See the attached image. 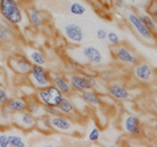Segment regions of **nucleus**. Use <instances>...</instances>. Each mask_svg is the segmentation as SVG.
<instances>
[{
	"label": "nucleus",
	"instance_id": "nucleus-7",
	"mask_svg": "<svg viewBox=\"0 0 157 147\" xmlns=\"http://www.w3.org/2000/svg\"><path fill=\"white\" fill-rule=\"evenodd\" d=\"M128 20L140 37H143L144 39H148V40L151 39V32L146 28V26L142 22V20L140 19L138 16H136V14H134V13H129Z\"/></svg>",
	"mask_w": 157,
	"mask_h": 147
},
{
	"label": "nucleus",
	"instance_id": "nucleus-12",
	"mask_svg": "<svg viewBox=\"0 0 157 147\" xmlns=\"http://www.w3.org/2000/svg\"><path fill=\"white\" fill-rule=\"evenodd\" d=\"M125 130L129 134L133 135H138L140 133V119L136 116L129 115L125 119Z\"/></svg>",
	"mask_w": 157,
	"mask_h": 147
},
{
	"label": "nucleus",
	"instance_id": "nucleus-20",
	"mask_svg": "<svg viewBox=\"0 0 157 147\" xmlns=\"http://www.w3.org/2000/svg\"><path fill=\"white\" fill-rule=\"evenodd\" d=\"M40 130H52L53 127H52V124H51V117L49 115H43L41 117H39V119H36V125Z\"/></svg>",
	"mask_w": 157,
	"mask_h": 147
},
{
	"label": "nucleus",
	"instance_id": "nucleus-27",
	"mask_svg": "<svg viewBox=\"0 0 157 147\" xmlns=\"http://www.w3.org/2000/svg\"><path fill=\"white\" fill-rule=\"evenodd\" d=\"M0 119H2V121H10V119L12 121L13 119V115L5 106H0Z\"/></svg>",
	"mask_w": 157,
	"mask_h": 147
},
{
	"label": "nucleus",
	"instance_id": "nucleus-5",
	"mask_svg": "<svg viewBox=\"0 0 157 147\" xmlns=\"http://www.w3.org/2000/svg\"><path fill=\"white\" fill-rule=\"evenodd\" d=\"M8 63L12 71L20 75H28L32 68V62L25 57H12L9 59Z\"/></svg>",
	"mask_w": 157,
	"mask_h": 147
},
{
	"label": "nucleus",
	"instance_id": "nucleus-34",
	"mask_svg": "<svg viewBox=\"0 0 157 147\" xmlns=\"http://www.w3.org/2000/svg\"><path fill=\"white\" fill-rule=\"evenodd\" d=\"M115 6L117 8H122L123 7V0H115Z\"/></svg>",
	"mask_w": 157,
	"mask_h": 147
},
{
	"label": "nucleus",
	"instance_id": "nucleus-14",
	"mask_svg": "<svg viewBox=\"0 0 157 147\" xmlns=\"http://www.w3.org/2000/svg\"><path fill=\"white\" fill-rule=\"evenodd\" d=\"M27 111L30 112L32 115L36 116V119L45 115L44 110H43V105L38 100H31V101L27 102Z\"/></svg>",
	"mask_w": 157,
	"mask_h": 147
},
{
	"label": "nucleus",
	"instance_id": "nucleus-21",
	"mask_svg": "<svg viewBox=\"0 0 157 147\" xmlns=\"http://www.w3.org/2000/svg\"><path fill=\"white\" fill-rule=\"evenodd\" d=\"M29 19H30V22L33 24L34 27L39 28V27L42 26V18H41V13L38 9L32 8L29 11Z\"/></svg>",
	"mask_w": 157,
	"mask_h": 147
},
{
	"label": "nucleus",
	"instance_id": "nucleus-11",
	"mask_svg": "<svg viewBox=\"0 0 157 147\" xmlns=\"http://www.w3.org/2000/svg\"><path fill=\"white\" fill-rule=\"evenodd\" d=\"M3 106L14 114L27 111V102L22 99H9V101Z\"/></svg>",
	"mask_w": 157,
	"mask_h": 147
},
{
	"label": "nucleus",
	"instance_id": "nucleus-32",
	"mask_svg": "<svg viewBox=\"0 0 157 147\" xmlns=\"http://www.w3.org/2000/svg\"><path fill=\"white\" fill-rule=\"evenodd\" d=\"M9 137L7 134H0V147H9Z\"/></svg>",
	"mask_w": 157,
	"mask_h": 147
},
{
	"label": "nucleus",
	"instance_id": "nucleus-31",
	"mask_svg": "<svg viewBox=\"0 0 157 147\" xmlns=\"http://www.w3.org/2000/svg\"><path fill=\"white\" fill-rule=\"evenodd\" d=\"M98 138H100V130L96 127H94L90 132V134H89V139H90L91 141H96Z\"/></svg>",
	"mask_w": 157,
	"mask_h": 147
},
{
	"label": "nucleus",
	"instance_id": "nucleus-9",
	"mask_svg": "<svg viewBox=\"0 0 157 147\" xmlns=\"http://www.w3.org/2000/svg\"><path fill=\"white\" fill-rule=\"evenodd\" d=\"M51 124L53 130H61V132H67V130L72 128V123H71L67 117L60 115H56L51 117Z\"/></svg>",
	"mask_w": 157,
	"mask_h": 147
},
{
	"label": "nucleus",
	"instance_id": "nucleus-33",
	"mask_svg": "<svg viewBox=\"0 0 157 147\" xmlns=\"http://www.w3.org/2000/svg\"><path fill=\"white\" fill-rule=\"evenodd\" d=\"M96 36H98V38L100 40H105L107 37V33L104 29H98V31H96Z\"/></svg>",
	"mask_w": 157,
	"mask_h": 147
},
{
	"label": "nucleus",
	"instance_id": "nucleus-15",
	"mask_svg": "<svg viewBox=\"0 0 157 147\" xmlns=\"http://www.w3.org/2000/svg\"><path fill=\"white\" fill-rule=\"evenodd\" d=\"M109 93L117 100H126L129 97V92L121 85H111L109 88Z\"/></svg>",
	"mask_w": 157,
	"mask_h": 147
},
{
	"label": "nucleus",
	"instance_id": "nucleus-13",
	"mask_svg": "<svg viewBox=\"0 0 157 147\" xmlns=\"http://www.w3.org/2000/svg\"><path fill=\"white\" fill-rule=\"evenodd\" d=\"M82 52H83V55H84L91 63H94V64L101 63L102 54L96 48H94V47H85Z\"/></svg>",
	"mask_w": 157,
	"mask_h": 147
},
{
	"label": "nucleus",
	"instance_id": "nucleus-35",
	"mask_svg": "<svg viewBox=\"0 0 157 147\" xmlns=\"http://www.w3.org/2000/svg\"><path fill=\"white\" fill-rule=\"evenodd\" d=\"M153 18H154L155 24L157 26V10H156V11H154V13H153Z\"/></svg>",
	"mask_w": 157,
	"mask_h": 147
},
{
	"label": "nucleus",
	"instance_id": "nucleus-8",
	"mask_svg": "<svg viewBox=\"0 0 157 147\" xmlns=\"http://www.w3.org/2000/svg\"><path fill=\"white\" fill-rule=\"evenodd\" d=\"M64 33L67 37V39H70L73 42H81L83 40V31L82 28L75 23H70L64 27Z\"/></svg>",
	"mask_w": 157,
	"mask_h": 147
},
{
	"label": "nucleus",
	"instance_id": "nucleus-37",
	"mask_svg": "<svg viewBox=\"0 0 157 147\" xmlns=\"http://www.w3.org/2000/svg\"><path fill=\"white\" fill-rule=\"evenodd\" d=\"M154 2H155V5L157 6V0H154Z\"/></svg>",
	"mask_w": 157,
	"mask_h": 147
},
{
	"label": "nucleus",
	"instance_id": "nucleus-36",
	"mask_svg": "<svg viewBox=\"0 0 157 147\" xmlns=\"http://www.w3.org/2000/svg\"><path fill=\"white\" fill-rule=\"evenodd\" d=\"M155 130H156V132H157V123H156V124H155Z\"/></svg>",
	"mask_w": 157,
	"mask_h": 147
},
{
	"label": "nucleus",
	"instance_id": "nucleus-23",
	"mask_svg": "<svg viewBox=\"0 0 157 147\" xmlns=\"http://www.w3.org/2000/svg\"><path fill=\"white\" fill-rule=\"evenodd\" d=\"M9 137V145L11 147H25L27 144L20 136L18 135H8Z\"/></svg>",
	"mask_w": 157,
	"mask_h": 147
},
{
	"label": "nucleus",
	"instance_id": "nucleus-30",
	"mask_svg": "<svg viewBox=\"0 0 157 147\" xmlns=\"http://www.w3.org/2000/svg\"><path fill=\"white\" fill-rule=\"evenodd\" d=\"M106 38H109V41L114 45L120 43V38H118V36L115 32H109Z\"/></svg>",
	"mask_w": 157,
	"mask_h": 147
},
{
	"label": "nucleus",
	"instance_id": "nucleus-2",
	"mask_svg": "<svg viewBox=\"0 0 157 147\" xmlns=\"http://www.w3.org/2000/svg\"><path fill=\"white\" fill-rule=\"evenodd\" d=\"M0 13L11 24L22 21V12L16 0H0Z\"/></svg>",
	"mask_w": 157,
	"mask_h": 147
},
{
	"label": "nucleus",
	"instance_id": "nucleus-1",
	"mask_svg": "<svg viewBox=\"0 0 157 147\" xmlns=\"http://www.w3.org/2000/svg\"><path fill=\"white\" fill-rule=\"evenodd\" d=\"M36 100L39 101L42 105H47V106H54L58 107V105L60 104L61 100L63 99V93L59 89L56 88V85H49L47 88L39 89L38 92L36 93Z\"/></svg>",
	"mask_w": 157,
	"mask_h": 147
},
{
	"label": "nucleus",
	"instance_id": "nucleus-28",
	"mask_svg": "<svg viewBox=\"0 0 157 147\" xmlns=\"http://www.w3.org/2000/svg\"><path fill=\"white\" fill-rule=\"evenodd\" d=\"M43 110H44V113L49 116H56L60 115V111L58 110V107H54V106H47V105H43Z\"/></svg>",
	"mask_w": 157,
	"mask_h": 147
},
{
	"label": "nucleus",
	"instance_id": "nucleus-26",
	"mask_svg": "<svg viewBox=\"0 0 157 147\" xmlns=\"http://www.w3.org/2000/svg\"><path fill=\"white\" fill-rule=\"evenodd\" d=\"M10 37H11V32H10L9 28H7L3 24H0V40L8 41V40H10Z\"/></svg>",
	"mask_w": 157,
	"mask_h": 147
},
{
	"label": "nucleus",
	"instance_id": "nucleus-24",
	"mask_svg": "<svg viewBox=\"0 0 157 147\" xmlns=\"http://www.w3.org/2000/svg\"><path fill=\"white\" fill-rule=\"evenodd\" d=\"M140 17V19L142 20V22L144 23L146 26V28L148 29L149 31L153 32L155 29V22L153 21V19H151L149 16H147V14H140V16H138Z\"/></svg>",
	"mask_w": 157,
	"mask_h": 147
},
{
	"label": "nucleus",
	"instance_id": "nucleus-6",
	"mask_svg": "<svg viewBox=\"0 0 157 147\" xmlns=\"http://www.w3.org/2000/svg\"><path fill=\"white\" fill-rule=\"evenodd\" d=\"M13 122L20 127L29 130L36 125V117L28 111H23L20 113H16V115L13 116Z\"/></svg>",
	"mask_w": 157,
	"mask_h": 147
},
{
	"label": "nucleus",
	"instance_id": "nucleus-19",
	"mask_svg": "<svg viewBox=\"0 0 157 147\" xmlns=\"http://www.w3.org/2000/svg\"><path fill=\"white\" fill-rule=\"evenodd\" d=\"M58 110L60 111L61 114H65V115H69V114H72L74 112V106L71 103V101L67 97L63 96V99L61 100L60 104L58 105Z\"/></svg>",
	"mask_w": 157,
	"mask_h": 147
},
{
	"label": "nucleus",
	"instance_id": "nucleus-29",
	"mask_svg": "<svg viewBox=\"0 0 157 147\" xmlns=\"http://www.w3.org/2000/svg\"><path fill=\"white\" fill-rule=\"evenodd\" d=\"M9 99H10V97H9L7 91L0 86V106H3V105L9 101Z\"/></svg>",
	"mask_w": 157,
	"mask_h": 147
},
{
	"label": "nucleus",
	"instance_id": "nucleus-3",
	"mask_svg": "<svg viewBox=\"0 0 157 147\" xmlns=\"http://www.w3.org/2000/svg\"><path fill=\"white\" fill-rule=\"evenodd\" d=\"M28 79L31 85L38 90L47 88L51 84L50 75H49L48 71L45 70L42 65L32 64V68L28 74Z\"/></svg>",
	"mask_w": 157,
	"mask_h": 147
},
{
	"label": "nucleus",
	"instance_id": "nucleus-10",
	"mask_svg": "<svg viewBox=\"0 0 157 147\" xmlns=\"http://www.w3.org/2000/svg\"><path fill=\"white\" fill-rule=\"evenodd\" d=\"M115 55L121 62L129 63V64H136L137 63V58L135 57L133 53H131V51L125 47H120L118 49H116Z\"/></svg>",
	"mask_w": 157,
	"mask_h": 147
},
{
	"label": "nucleus",
	"instance_id": "nucleus-16",
	"mask_svg": "<svg viewBox=\"0 0 157 147\" xmlns=\"http://www.w3.org/2000/svg\"><path fill=\"white\" fill-rule=\"evenodd\" d=\"M52 82H53V84L63 93V95H67V94L71 93L72 86H71L70 83L67 82L64 77H60V75H56V77H53V79H52Z\"/></svg>",
	"mask_w": 157,
	"mask_h": 147
},
{
	"label": "nucleus",
	"instance_id": "nucleus-18",
	"mask_svg": "<svg viewBox=\"0 0 157 147\" xmlns=\"http://www.w3.org/2000/svg\"><path fill=\"white\" fill-rule=\"evenodd\" d=\"M80 96H81V99L83 100V101H85V102L89 103V104L98 105L101 103V99H100L94 92H91V91H89V90H87L86 92H85V91L81 92Z\"/></svg>",
	"mask_w": 157,
	"mask_h": 147
},
{
	"label": "nucleus",
	"instance_id": "nucleus-22",
	"mask_svg": "<svg viewBox=\"0 0 157 147\" xmlns=\"http://www.w3.org/2000/svg\"><path fill=\"white\" fill-rule=\"evenodd\" d=\"M29 58H30V61L33 63V64L43 65L45 63L44 55H43L40 51H38V50H34V51L31 52L30 55H29Z\"/></svg>",
	"mask_w": 157,
	"mask_h": 147
},
{
	"label": "nucleus",
	"instance_id": "nucleus-17",
	"mask_svg": "<svg viewBox=\"0 0 157 147\" xmlns=\"http://www.w3.org/2000/svg\"><path fill=\"white\" fill-rule=\"evenodd\" d=\"M134 73H135V77H137L138 80H140V81H148L151 75V70L147 64L142 63V64L137 65L135 68Z\"/></svg>",
	"mask_w": 157,
	"mask_h": 147
},
{
	"label": "nucleus",
	"instance_id": "nucleus-25",
	"mask_svg": "<svg viewBox=\"0 0 157 147\" xmlns=\"http://www.w3.org/2000/svg\"><path fill=\"white\" fill-rule=\"evenodd\" d=\"M70 12L75 16H82L85 12V7L78 2H73L70 6Z\"/></svg>",
	"mask_w": 157,
	"mask_h": 147
},
{
	"label": "nucleus",
	"instance_id": "nucleus-4",
	"mask_svg": "<svg viewBox=\"0 0 157 147\" xmlns=\"http://www.w3.org/2000/svg\"><path fill=\"white\" fill-rule=\"evenodd\" d=\"M70 85L74 90L83 92V91L91 90L96 85V80L91 75H71Z\"/></svg>",
	"mask_w": 157,
	"mask_h": 147
}]
</instances>
